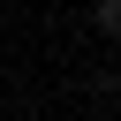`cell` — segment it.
I'll list each match as a JSON object with an SVG mask.
<instances>
[{
    "label": "cell",
    "instance_id": "obj_1",
    "mask_svg": "<svg viewBox=\"0 0 121 121\" xmlns=\"http://www.w3.org/2000/svg\"><path fill=\"white\" fill-rule=\"evenodd\" d=\"M91 23H98V30L113 38V30H121V0H91Z\"/></svg>",
    "mask_w": 121,
    "mask_h": 121
}]
</instances>
